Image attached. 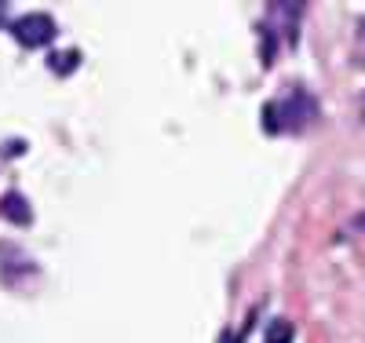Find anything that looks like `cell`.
<instances>
[{"label": "cell", "instance_id": "obj_3", "mask_svg": "<svg viewBox=\"0 0 365 343\" xmlns=\"http://www.w3.org/2000/svg\"><path fill=\"white\" fill-rule=\"evenodd\" d=\"M0 212H4L11 223H29V205L19 194H8L4 201H0Z\"/></svg>", "mask_w": 365, "mask_h": 343}, {"label": "cell", "instance_id": "obj_4", "mask_svg": "<svg viewBox=\"0 0 365 343\" xmlns=\"http://www.w3.org/2000/svg\"><path fill=\"white\" fill-rule=\"evenodd\" d=\"M267 343H292V325L289 322H270V329H267Z\"/></svg>", "mask_w": 365, "mask_h": 343}, {"label": "cell", "instance_id": "obj_5", "mask_svg": "<svg viewBox=\"0 0 365 343\" xmlns=\"http://www.w3.org/2000/svg\"><path fill=\"white\" fill-rule=\"evenodd\" d=\"M70 62H77V51H66L63 58H58V55H51V70H55V73H70V70H73Z\"/></svg>", "mask_w": 365, "mask_h": 343}, {"label": "cell", "instance_id": "obj_2", "mask_svg": "<svg viewBox=\"0 0 365 343\" xmlns=\"http://www.w3.org/2000/svg\"><path fill=\"white\" fill-rule=\"evenodd\" d=\"M11 37H15L22 48H44V44H51V37H55V19H51V15H41V11L22 15V19L11 22Z\"/></svg>", "mask_w": 365, "mask_h": 343}, {"label": "cell", "instance_id": "obj_6", "mask_svg": "<svg viewBox=\"0 0 365 343\" xmlns=\"http://www.w3.org/2000/svg\"><path fill=\"white\" fill-rule=\"evenodd\" d=\"M0 19H4V4H0Z\"/></svg>", "mask_w": 365, "mask_h": 343}, {"label": "cell", "instance_id": "obj_1", "mask_svg": "<svg viewBox=\"0 0 365 343\" xmlns=\"http://www.w3.org/2000/svg\"><path fill=\"white\" fill-rule=\"evenodd\" d=\"M318 121V99L303 88H292V91H282L274 103L263 106V128L282 135V132H303L307 124Z\"/></svg>", "mask_w": 365, "mask_h": 343}]
</instances>
